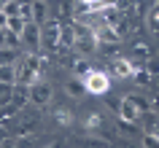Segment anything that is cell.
<instances>
[{"label": "cell", "mask_w": 159, "mask_h": 148, "mask_svg": "<svg viewBox=\"0 0 159 148\" xmlns=\"http://www.w3.org/2000/svg\"><path fill=\"white\" fill-rule=\"evenodd\" d=\"M16 83L22 86H33L35 81H41V57H35V54H27L25 59H19L16 62Z\"/></svg>", "instance_id": "6da1fadb"}, {"label": "cell", "mask_w": 159, "mask_h": 148, "mask_svg": "<svg viewBox=\"0 0 159 148\" xmlns=\"http://www.w3.org/2000/svg\"><path fill=\"white\" fill-rule=\"evenodd\" d=\"M75 25V46L73 49L78 51V54H92L94 49H97V35H94V30H89V27H84L81 22H73Z\"/></svg>", "instance_id": "7a4b0ae2"}, {"label": "cell", "mask_w": 159, "mask_h": 148, "mask_svg": "<svg viewBox=\"0 0 159 148\" xmlns=\"http://www.w3.org/2000/svg\"><path fill=\"white\" fill-rule=\"evenodd\" d=\"M84 81H86V92H89V94H105V92L111 89V78H108V73H102V70H92Z\"/></svg>", "instance_id": "3957f363"}, {"label": "cell", "mask_w": 159, "mask_h": 148, "mask_svg": "<svg viewBox=\"0 0 159 148\" xmlns=\"http://www.w3.org/2000/svg\"><path fill=\"white\" fill-rule=\"evenodd\" d=\"M51 97H54V89H51L46 81H35L33 86H30V102L38 108H46L51 102Z\"/></svg>", "instance_id": "277c9868"}, {"label": "cell", "mask_w": 159, "mask_h": 148, "mask_svg": "<svg viewBox=\"0 0 159 148\" xmlns=\"http://www.w3.org/2000/svg\"><path fill=\"white\" fill-rule=\"evenodd\" d=\"M19 41L25 43L27 49H38V46L43 43V27H41V25H35V22H27L25 33L19 35Z\"/></svg>", "instance_id": "5b68a950"}, {"label": "cell", "mask_w": 159, "mask_h": 148, "mask_svg": "<svg viewBox=\"0 0 159 148\" xmlns=\"http://www.w3.org/2000/svg\"><path fill=\"white\" fill-rule=\"evenodd\" d=\"M119 116H121V121L138 124V121H140V116H143V113H140V108L135 105V102H132L129 97H124L121 102H119Z\"/></svg>", "instance_id": "8992f818"}, {"label": "cell", "mask_w": 159, "mask_h": 148, "mask_svg": "<svg viewBox=\"0 0 159 148\" xmlns=\"http://www.w3.org/2000/svg\"><path fill=\"white\" fill-rule=\"evenodd\" d=\"M59 33H62V22H49L43 27V43L51 49H59Z\"/></svg>", "instance_id": "52a82bcc"}, {"label": "cell", "mask_w": 159, "mask_h": 148, "mask_svg": "<svg viewBox=\"0 0 159 148\" xmlns=\"http://www.w3.org/2000/svg\"><path fill=\"white\" fill-rule=\"evenodd\" d=\"M94 35H97V43H108V46H116L121 41V33L111 25H102L100 30H94Z\"/></svg>", "instance_id": "ba28073f"}, {"label": "cell", "mask_w": 159, "mask_h": 148, "mask_svg": "<svg viewBox=\"0 0 159 148\" xmlns=\"http://www.w3.org/2000/svg\"><path fill=\"white\" fill-rule=\"evenodd\" d=\"M65 92L70 94V97H75V100H81L84 94H89V92H86V81H84V78H78V75H75V78H67Z\"/></svg>", "instance_id": "9c48e42d"}, {"label": "cell", "mask_w": 159, "mask_h": 148, "mask_svg": "<svg viewBox=\"0 0 159 148\" xmlns=\"http://www.w3.org/2000/svg\"><path fill=\"white\" fill-rule=\"evenodd\" d=\"M75 46V25L73 22H62V33H59V49H73Z\"/></svg>", "instance_id": "30bf717a"}, {"label": "cell", "mask_w": 159, "mask_h": 148, "mask_svg": "<svg viewBox=\"0 0 159 148\" xmlns=\"http://www.w3.org/2000/svg\"><path fill=\"white\" fill-rule=\"evenodd\" d=\"M135 70H138V65L129 62V59H116V62H113V73H116L119 78H129V75H135Z\"/></svg>", "instance_id": "8fae6325"}, {"label": "cell", "mask_w": 159, "mask_h": 148, "mask_svg": "<svg viewBox=\"0 0 159 148\" xmlns=\"http://www.w3.org/2000/svg\"><path fill=\"white\" fill-rule=\"evenodd\" d=\"M46 16H49V3L46 0H33V22L43 27Z\"/></svg>", "instance_id": "7c38bea8"}, {"label": "cell", "mask_w": 159, "mask_h": 148, "mask_svg": "<svg viewBox=\"0 0 159 148\" xmlns=\"http://www.w3.org/2000/svg\"><path fill=\"white\" fill-rule=\"evenodd\" d=\"M11 102H14L16 108H25L27 102H30V86L14 83V97H11Z\"/></svg>", "instance_id": "4fadbf2b"}, {"label": "cell", "mask_w": 159, "mask_h": 148, "mask_svg": "<svg viewBox=\"0 0 159 148\" xmlns=\"http://www.w3.org/2000/svg\"><path fill=\"white\" fill-rule=\"evenodd\" d=\"M16 75H19V70H16V65H0V83H16Z\"/></svg>", "instance_id": "5bb4252c"}, {"label": "cell", "mask_w": 159, "mask_h": 148, "mask_svg": "<svg viewBox=\"0 0 159 148\" xmlns=\"http://www.w3.org/2000/svg\"><path fill=\"white\" fill-rule=\"evenodd\" d=\"M19 35L8 33V27H0V49H16Z\"/></svg>", "instance_id": "9a60e30c"}, {"label": "cell", "mask_w": 159, "mask_h": 148, "mask_svg": "<svg viewBox=\"0 0 159 148\" xmlns=\"http://www.w3.org/2000/svg\"><path fill=\"white\" fill-rule=\"evenodd\" d=\"M6 27H8V33H14V35H22L25 33V27H27V19L25 16H8V22H6Z\"/></svg>", "instance_id": "2e32d148"}, {"label": "cell", "mask_w": 159, "mask_h": 148, "mask_svg": "<svg viewBox=\"0 0 159 148\" xmlns=\"http://www.w3.org/2000/svg\"><path fill=\"white\" fill-rule=\"evenodd\" d=\"M19 51L16 49H0V65H16Z\"/></svg>", "instance_id": "e0dca14e"}, {"label": "cell", "mask_w": 159, "mask_h": 148, "mask_svg": "<svg viewBox=\"0 0 159 148\" xmlns=\"http://www.w3.org/2000/svg\"><path fill=\"white\" fill-rule=\"evenodd\" d=\"M148 57H151V51H148V46H146V43H135V46H132V62H135V59L146 62Z\"/></svg>", "instance_id": "ac0fdd59"}, {"label": "cell", "mask_w": 159, "mask_h": 148, "mask_svg": "<svg viewBox=\"0 0 159 148\" xmlns=\"http://www.w3.org/2000/svg\"><path fill=\"white\" fill-rule=\"evenodd\" d=\"M11 97H14V86H11V83H0V108L8 105Z\"/></svg>", "instance_id": "d6986e66"}, {"label": "cell", "mask_w": 159, "mask_h": 148, "mask_svg": "<svg viewBox=\"0 0 159 148\" xmlns=\"http://www.w3.org/2000/svg\"><path fill=\"white\" fill-rule=\"evenodd\" d=\"M143 148H159V132H146L143 135Z\"/></svg>", "instance_id": "ffe728a7"}, {"label": "cell", "mask_w": 159, "mask_h": 148, "mask_svg": "<svg viewBox=\"0 0 159 148\" xmlns=\"http://www.w3.org/2000/svg\"><path fill=\"white\" fill-rule=\"evenodd\" d=\"M19 11H22V0H8L6 8H3V14H6V16H16Z\"/></svg>", "instance_id": "44dd1931"}, {"label": "cell", "mask_w": 159, "mask_h": 148, "mask_svg": "<svg viewBox=\"0 0 159 148\" xmlns=\"http://www.w3.org/2000/svg\"><path fill=\"white\" fill-rule=\"evenodd\" d=\"M148 30L159 35V6H157L154 11H151V14H148Z\"/></svg>", "instance_id": "7402d4cb"}, {"label": "cell", "mask_w": 159, "mask_h": 148, "mask_svg": "<svg viewBox=\"0 0 159 148\" xmlns=\"http://www.w3.org/2000/svg\"><path fill=\"white\" fill-rule=\"evenodd\" d=\"M84 146L86 148H111V143H108V140H100V137H86Z\"/></svg>", "instance_id": "603a6c76"}, {"label": "cell", "mask_w": 159, "mask_h": 148, "mask_svg": "<svg viewBox=\"0 0 159 148\" xmlns=\"http://www.w3.org/2000/svg\"><path fill=\"white\" fill-rule=\"evenodd\" d=\"M89 73H92V67L86 65V59H78V62H75V75H78V78H86Z\"/></svg>", "instance_id": "cb8c5ba5"}, {"label": "cell", "mask_w": 159, "mask_h": 148, "mask_svg": "<svg viewBox=\"0 0 159 148\" xmlns=\"http://www.w3.org/2000/svg\"><path fill=\"white\" fill-rule=\"evenodd\" d=\"M135 75H138V83H143V86L151 83V73H138V70H135Z\"/></svg>", "instance_id": "d4e9b609"}, {"label": "cell", "mask_w": 159, "mask_h": 148, "mask_svg": "<svg viewBox=\"0 0 159 148\" xmlns=\"http://www.w3.org/2000/svg\"><path fill=\"white\" fill-rule=\"evenodd\" d=\"M151 110H154V113H159V92H154V94H151Z\"/></svg>", "instance_id": "484cf974"}, {"label": "cell", "mask_w": 159, "mask_h": 148, "mask_svg": "<svg viewBox=\"0 0 159 148\" xmlns=\"http://www.w3.org/2000/svg\"><path fill=\"white\" fill-rule=\"evenodd\" d=\"M0 148H19V146H16V140H14V137H6L3 143H0Z\"/></svg>", "instance_id": "4316f807"}, {"label": "cell", "mask_w": 159, "mask_h": 148, "mask_svg": "<svg viewBox=\"0 0 159 148\" xmlns=\"http://www.w3.org/2000/svg\"><path fill=\"white\" fill-rule=\"evenodd\" d=\"M57 121H59V124H70V113H62V110H57Z\"/></svg>", "instance_id": "83f0119b"}, {"label": "cell", "mask_w": 159, "mask_h": 148, "mask_svg": "<svg viewBox=\"0 0 159 148\" xmlns=\"http://www.w3.org/2000/svg\"><path fill=\"white\" fill-rule=\"evenodd\" d=\"M43 148H65V146H62L59 140H54V143H49V146H43Z\"/></svg>", "instance_id": "f1b7e54d"}, {"label": "cell", "mask_w": 159, "mask_h": 148, "mask_svg": "<svg viewBox=\"0 0 159 148\" xmlns=\"http://www.w3.org/2000/svg\"><path fill=\"white\" fill-rule=\"evenodd\" d=\"M6 137H8V135H6V124H0V143H3Z\"/></svg>", "instance_id": "f546056e"}, {"label": "cell", "mask_w": 159, "mask_h": 148, "mask_svg": "<svg viewBox=\"0 0 159 148\" xmlns=\"http://www.w3.org/2000/svg\"><path fill=\"white\" fill-rule=\"evenodd\" d=\"M6 22H8V16H6V14H0V27H6Z\"/></svg>", "instance_id": "4dcf8cb0"}, {"label": "cell", "mask_w": 159, "mask_h": 148, "mask_svg": "<svg viewBox=\"0 0 159 148\" xmlns=\"http://www.w3.org/2000/svg\"><path fill=\"white\" fill-rule=\"evenodd\" d=\"M119 148H135V146H129V143H121V146H119Z\"/></svg>", "instance_id": "1f68e13d"}]
</instances>
